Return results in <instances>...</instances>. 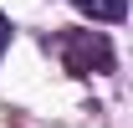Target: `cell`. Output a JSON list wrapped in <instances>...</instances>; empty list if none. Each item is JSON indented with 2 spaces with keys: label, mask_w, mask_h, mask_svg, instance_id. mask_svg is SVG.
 I'll return each mask as SVG.
<instances>
[{
  "label": "cell",
  "mask_w": 133,
  "mask_h": 128,
  "mask_svg": "<svg viewBox=\"0 0 133 128\" xmlns=\"http://www.w3.org/2000/svg\"><path fill=\"white\" fill-rule=\"evenodd\" d=\"M46 51L62 56V67L72 77H97V72H113V41L102 31H56L46 36Z\"/></svg>",
  "instance_id": "cell-1"
},
{
  "label": "cell",
  "mask_w": 133,
  "mask_h": 128,
  "mask_svg": "<svg viewBox=\"0 0 133 128\" xmlns=\"http://www.w3.org/2000/svg\"><path fill=\"white\" fill-rule=\"evenodd\" d=\"M5 46H10V21L0 16V56H5Z\"/></svg>",
  "instance_id": "cell-3"
},
{
  "label": "cell",
  "mask_w": 133,
  "mask_h": 128,
  "mask_svg": "<svg viewBox=\"0 0 133 128\" xmlns=\"http://www.w3.org/2000/svg\"><path fill=\"white\" fill-rule=\"evenodd\" d=\"M72 5L92 21H123V10H128V0H72Z\"/></svg>",
  "instance_id": "cell-2"
}]
</instances>
